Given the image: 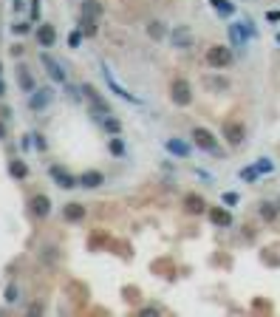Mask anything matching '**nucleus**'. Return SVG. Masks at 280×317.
Wrapping results in <instances>:
<instances>
[{
  "label": "nucleus",
  "mask_w": 280,
  "mask_h": 317,
  "mask_svg": "<svg viewBox=\"0 0 280 317\" xmlns=\"http://www.w3.org/2000/svg\"><path fill=\"white\" fill-rule=\"evenodd\" d=\"M17 77H20V88L23 91H34V79H31V74H29V68H17Z\"/></svg>",
  "instance_id": "22"
},
{
  "label": "nucleus",
  "mask_w": 280,
  "mask_h": 317,
  "mask_svg": "<svg viewBox=\"0 0 280 317\" xmlns=\"http://www.w3.org/2000/svg\"><path fill=\"white\" fill-rule=\"evenodd\" d=\"M258 213H261V218H263V221H274V218H277V204L263 201L261 207H258Z\"/></svg>",
  "instance_id": "21"
},
{
  "label": "nucleus",
  "mask_w": 280,
  "mask_h": 317,
  "mask_svg": "<svg viewBox=\"0 0 280 317\" xmlns=\"http://www.w3.org/2000/svg\"><path fill=\"white\" fill-rule=\"evenodd\" d=\"M170 43H173V49H193L195 37H193V31H190L187 26H176L173 34H170Z\"/></svg>",
  "instance_id": "7"
},
{
  "label": "nucleus",
  "mask_w": 280,
  "mask_h": 317,
  "mask_svg": "<svg viewBox=\"0 0 280 317\" xmlns=\"http://www.w3.org/2000/svg\"><path fill=\"white\" fill-rule=\"evenodd\" d=\"M147 34H150L153 40H161V37H165V29H161L158 20H153V23H147Z\"/></svg>",
  "instance_id": "25"
},
{
  "label": "nucleus",
  "mask_w": 280,
  "mask_h": 317,
  "mask_svg": "<svg viewBox=\"0 0 280 317\" xmlns=\"http://www.w3.org/2000/svg\"><path fill=\"white\" fill-rule=\"evenodd\" d=\"M85 213H88V210L82 207L79 201H71V204H65V207H62V218L71 221V224H74V221H82V218H85Z\"/></svg>",
  "instance_id": "13"
},
{
  "label": "nucleus",
  "mask_w": 280,
  "mask_h": 317,
  "mask_svg": "<svg viewBox=\"0 0 280 317\" xmlns=\"http://www.w3.org/2000/svg\"><path fill=\"white\" fill-rule=\"evenodd\" d=\"M0 74H3V65H0Z\"/></svg>",
  "instance_id": "41"
},
{
  "label": "nucleus",
  "mask_w": 280,
  "mask_h": 317,
  "mask_svg": "<svg viewBox=\"0 0 280 317\" xmlns=\"http://www.w3.org/2000/svg\"><path fill=\"white\" fill-rule=\"evenodd\" d=\"M207 62L221 71V68H229L232 62H235V57H232V51L226 49V46H209L207 49Z\"/></svg>",
  "instance_id": "2"
},
{
  "label": "nucleus",
  "mask_w": 280,
  "mask_h": 317,
  "mask_svg": "<svg viewBox=\"0 0 280 317\" xmlns=\"http://www.w3.org/2000/svg\"><path fill=\"white\" fill-rule=\"evenodd\" d=\"M79 31H82L85 37H97L99 34L97 17H85V14H79Z\"/></svg>",
  "instance_id": "19"
},
{
  "label": "nucleus",
  "mask_w": 280,
  "mask_h": 317,
  "mask_svg": "<svg viewBox=\"0 0 280 317\" xmlns=\"http://www.w3.org/2000/svg\"><path fill=\"white\" fill-rule=\"evenodd\" d=\"M9 173H12L14 178H26V176H29V167H26V162H20V158H14L12 165H9Z\"/></svg>",
  "instance_id": "23"
},
{
  "label": "nucleus",
  "mask_w": 280,
  "mask_h": 317,
  "mask_svg": "<svg viewBox=\"0 0 280 317\" xmlns=\"http://www.w3.org/2000/svg\"><path fill=\"white\" fill-rule=\"evenodd\" d=\"M193 142H195V147H201V150H207V153H218V139H215V133L213 130H207V128H193Z\"/></svg>",
  "instance_id": "3"
},
{
  "label": "nucleus",
  "mask_w": 280,
  "mask_h": 317,
  "mask_svg": "<svg viewBox=\"0 0 280 317\" xmlns=\"http://www.w3.org/2000/svg\"><path fill=\"white\" fill-rule=\"evenodd\" d=\"M108 147H110V153H113V156H125V142L119 139V136H113Z\"/></svg>",
  "instance_id": "26"
},
{
  "label": "nucleus",
  "mask_w": 280,
  "mask_h": 317,
  "mask_svg": "<svg viewBox=\"0 0 280 317\" xmlns=\"http://www.w3.org/2000/svg\"><path fill=\"white\" fill-rule=\"evenodd\" d=\"M0 139H6V125L0 122Z\"/></svg>",
  "instance_id": "37"
},
{
  "label": "nucleus",
  "mask_w": 280,
  "mask_h": 317,
  "mask_svg": "<svg viewBox=\"0 0 280 317\" xmlns=\"http://www.w3.org/2000/svg\"><path fill=\"white\" fill-rule=\"evenodd\" d=\"M23 54V46H12V57H20Z\"/></svg>",
  "instance_id": "36"
},
{
  "label": "nucleus",
  "mask_w": 280,
  "mask_h": 317,
  "mask_svg": "<svg viewBox=\"0 0 280 317\" xmlns=\"http://www.w3.org/2000/svg\"><path fill=\"white\" fill-rule=\"evenodd\" d=\"M105 79H108V85H110V91L116 94V97H122V99H130V102H139V97H133V94H128V88H122L119 82H116L113 77H110V71L105 68Z\"/></svg>",
  "instance_id": "17"
},
{
  "label": "nucleus",
  "mask_w": 280,
  "mask_h": 317,
  "mask_svg": "<svg viewBox=\"0 0 280 317\" xmlns=\"http://www.w3.org/2000/svg\"><path fill=\"white\" fill-rule=\"evenodd\" d=\"M51 178H54L57 184H60L62 190H74V187H79V178L77 176H71V173L65 170V167H60V165H51Z\"/></svg>",
  "instance_id": "6"
},
{
  "label": "nucleus",
  "mask_w": 280,
  "mask_h": 317,
  "mask_svg": "<svg viewBox=\"0 0 280 317\" xmlns=\"http://www.w3.org/2000/svg\"><path fill=\"white\" fill-rule=\"evenodd\" d=\"M277 213H280V201H277Z\"/></svg>",
  "instance_id": "40"
},
{
  "label": "nucleus",
  "mask_w": 280,
  "mask_h": 317,
  "mask_svg": "<svg viewBox=\"0 0 280 317\" xmlns=\"http://www.w3.org/2000/svg\"><path fill=\"white\" fill-rule=\"evenodd\" d=\"M170 99H173V105H178V108H187V105L193 102V85H190L184 77H176L170 82Z\"/></svg>",
  "instance_id": "1"
},
{
  "label": "nucleus",
  "mask_w": 280,
  "mask_h": 317,
  "mask_svg": "<svg viewBox=\"0 0 280 317\" xmlns=\"http://www.w3.org/2000/svg\"><path fill=\"white\" fill-rule=\"evenodd\" d=\"M184 210L190 215H201V213H207V201H204L201 195L190 193V195H184Z\"/></svg>",
  "instance_id": "12"
},
{
  "label": "nucleus",
  "mask_w": 280,
  "mask_h": 317,
  "mask_svg": "<svg viewBox=\"0 0 280 317\" xmlns=\"http://www.w3.org/2000/svg\"><path fill=\"white\" fill-rule=\"evenodd\" d=\"M221 201H224L226 207H235V204L241 201V195H238V193H224V195H221Z\"/></svg>",
  "instance_id": "29"
},
{
  "label": "nucleus",
  "mask_w": 280,
  "mask_h": 317,
  "mask_svg": "<svg viewBox=\"0 0 280 317\" xmlns=\"http://www.w3.org/2000/svg\"><path fill=\"white\" fill-rule=\"evenodd\" d=\"M102 128L108 130V133H113V136H116V133H119V130H122V122H119V119H113V116L108 114V116H105V119H102Z\"/></svg>",
  "instance_id": "24"
},
{
  "label": "nucleus",
  "mask_w": 280,
  "mask_h": 317,
  "mask_svg": "<svg viewBox=\"0 0 280 317\" xmlns=\"http://www.w3.org/2000/svg\"><path fill=\"white\" fill-rule=\"evenodd\" d=\"M165 147H167V153H173V156H178V158H187L190 156V145H184L181 139H167Z\"/></svg>",
  "instance_id": "18"
},
{
  "label": "nucleus",
  "mask_w": 280,
  "mask_h": 317,
  "mask_svg": "<svg viewBox=\"0 0 280 317\" xmlns=\"http://www.w3.org/2000/svg\"><path fill=\"white\" fill-rule=\"evenodd\" d=\"M224 139H226L229 147H241L244 139H246V128L241 122H226L224 125Z\"/></svg>",
  "instance_id": "4"
},
{
  "label": "nucleus",
  "mask_w": 280,
  "mask_h": 317,
  "mask_svg": "<svg viewBox=\"0 0 280 317\" xmlns=\"http://www.w3.org/2000/svg\"><path fill=\"white\" fill-rule=\"evenodd\" d=\"M266 20H269V23H277V20H280V12H269Z\"/></svg>",
  "instance_id": "35"
},
{
  "label": "nucleus",
  "mask_w": 280,
  "mask_h": 317,
  "mask_svg": "<svg viewBox=\"0 0 280 317\" xmlns=\"http://www.w3.org/2000/svg\"><path fill=\"white\" fill-rule=\"evenodd\" d=\"M40 12H43L40 0H31V20H34V23H40Z\"/></svg>",
  "instance_id": "31"
},
{
  "label": "nucleus",
  "mask_w": 280,
  "mask_h": 317,
  "mask_svg": "<svg viewBox=\"0 0 280 317\" xmlns=\"http://www.w3.org/2000/svg\"><path fill=\"white\" fill-rule=\"evenodd\" d=\"M3 94H6V85H3V82H0V97H3Z\"/></svg>",
  "instance_id": "38"
},
{
  "label": "nucleus",
  "mask_w": 280,
  "mask_h": 317,
  "mask_svg": "<svg viewBox=\"0 0 280 317\" xmlns=\"http://www.w3.org/2000/svg\"><path fill=\"white\" fill-rule=\"evenodd\" d=\"M43 65L49 68V77L54 79V82H60V85H62V82H65V68H62L60 62H54V60H51L49 54H43Z\"/></svg>",
  "instance_id": "14"
},
{
  "label": "nucleus",
  "mask_w": 280,
  "mask_h": 317,
  "mask_svg": "<svg viewBox=\"0 0 280 317\" xmlns=\"http://www.w3.org/2000/svg\"><path fill=\"white\" fill-rule=\"evenodd\" d=\"M252 34H255V31L249 29V23H229V37H232V46H235V49H244Z\"/></svg>",
  "instance_id": "5"
},
{
  "label": "nucleus",
  "mask_w": 280,
  "mask_h": 317,
  "mask_svg": "<svg viewBox=\"0 0 280 317\" xmlns=\"http://www.w3.org/2000/svg\"><path fill=\"white\" fill-rule=\"evenodd\" d=\"M255 170H258V173H272L274 165L269 162V158H258V162H255Z\"/></svg>",
  "instance_id": "28"
},
{
  "label": "nucleus",
  "mask_w": 280,
  "mask_h": 317,
  "mask_svg": "<svg viewBox=\"0 0 280 317\" xmlns=\"http://www.w3.org/2000/svg\"><path fill=\"white\" fill-rule=\"evenodd\" d=\"M209 6H213V12L218 14V17H232V14L238 12L232 0H209Z\"/></svg>",
  "instance_id": "15"
},
{
  "label": "nucleus",
  "mask_w": 280,
  "mask_h": 317,
  "mask_svg": "<svg viewBox=\"0 0 280 317\" xmlns=\"http://www.w3.org/2000/svg\"><path fill=\"white\" fill-rule=\"evenodd\" d=\"M82 37H85V34H82V31H71V37H68V46H71V49H79V43H82Z\"/></svg>",
  "instance_id": "30"
},
{
  "label": "nucleus",
  "mask_w": 280,
  "mask_h": 317,
  "mask_svg": "<svg viewBox=\"0 0 280 317\" xmlns=\"http://www.w3.org/2000/svg\"><path fill=\"white\" fill-rule=\"evenodd\" d=\"M79 14H85V17H97L102 14V6H99L97 0H82V6H79Z\"/></svg>",
  "instance_id": "20"
},
{
  "label": "nucleus",
  "mask_w": 280,
  "mask_h": 317,
  "mask_svg": "<svg viewBox=\"0 0 280 317\" xmlns=\"http://www.w3.org/2000/svg\"><path fill=\"white\" fill-rule=\"evenodd\" d=\"M12 31H14V34H29V23H14Z\"/></svg>",
  "instance_id": "33"
},
{
  "label": "nucleus",
  "mask_w": 280,
  "mask_h": 317,
  "mask_svg": "<svg viewBox=\"0 0 280 317\" xmlns=\"http://www.w3.org/2000/svg\"><path fill=\"white\" fill-rule=\"evenodd\" d=\"M29 204H31V215H34V218H49V213H51V198L49 195L37 193Z\"/></svg>",
  "instance_id": "8"
},
{
  "label": "nucleus",
  "mask_w": 280,
  "mask_h": 317,
  "mask_svg": "<svg viewBox=\"0 0 280 317\" xmlns=\"http://www.w3.org/2000/svg\"><path fill=\"white\" fill-rule=\"evenodd\" d=\"M49 102H51V91H49V88H34V91H31V97H29V108L31 110L49 108Z\"/></svg>",
  "instance_id": "10"
},
{
  "label": "nucleus",
  "mask_w": 280,
  "mask_h": 317,
  "mask_svg": "<svg viewBox=\"0 0 280 317\" xmlns=\"http://www.w3.org/2000/svg\"><path fill=\"white\" fill-rule=\"evenodd\" d=\"M209 221H213L215 227H232V215H229V210H224V207L209 210Z\"/></svg>",
  "instance_id": "16"
},
{
  "label": "nucleus",
  "mask_w": 280,
  "mask_h": 317,
  "mask_svg": "<svg viewBox=\"0 0 280 317\" xmlns=\"http://www.w3.org/2000/svg\"><path fill=\"white\" fill-rule=\"evenodd\" d=\"M37 43L43 46V49H51L57 43V29L51 23H40L37 26Z\"/></svg>",
  "instance_id": "9"
},
{
  "label": "nucleus",
  "mask_w": 280,
  "mask_h": 317,
  "mask_svg": "<svg viewBox=\"0 0 280 317\" xmlns=\"http://www.w3.org/2000/svg\"><path fill=\"white\" fill-rule=\"evenodd\" d=\"M31 139H34V147H37V150H40V153L45 150V139H43V136H40V133H37V136H31Z\"/></svg>",
  "instance_id": "34"
},
{
  "label": "nucleus",
  "mask_w": 280,
  "mask_h": 317,
  "mask_svg": "<svg viewBox=\"0 0 280 317\" xmlns=\"http://www.w3.org/2000/svg\"><path fill=\"white\" fill-rule=\"evenodd\" d=\"M79 178V187H85V190H97V187H102L105 184V176L99 170H85L82 176H77Z\"/></svg>",
  "instance_id": "11"
},
{
  "label": "nucleus",
  "mask_w": 280,
  "mask_h": 317,
  "mask_svg": "<svg viewBox=\"0 0 280 317\" xmlns=\"http://www.w3.org/2000/svg\"><path fill=\"white\" fill-rule=\"evenodd\" d=\"M274 40H277V43H280V31H277V37H274Z\"/></svg>",
  "instance_id": "39"
},
{
  "label": "nucleus",
  "mask_w": 280,
  "mask_h": 317,
  "mask_svg": "<svg viewBox=\"0 0 280 317\" xmlns=\"http://www.w3.org/2000/svg\"><path fill=\"white\" fill-rule=\"evenodd\" d=\"M17 295H20L17 286H9V289H6V298H3V300H6V303H17V300H20Z\"/></svg>",
  "instance_id": "32"
},
{
  "label": "nucleus",
  "mask_w": 280,
  "mask_h": 317,
  "mask_svg": "<svg viewBox=\"0 0 280 317\" xmlns=\"http://www.w3.org/2000/svg\"><path fill=\"white\" fill-rule=\"evenodd\" d=\"M258 176H261V173L255 170V165H252V167H244V170L238 173V178H244V182H255Z\"/></svg>",
  "instance_id": "27"
}]
</instances>
